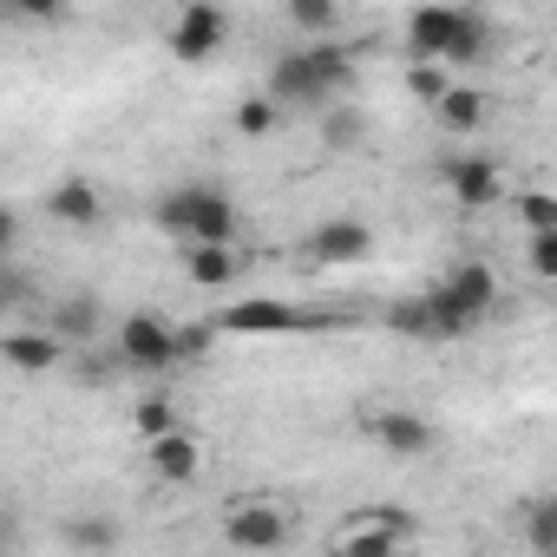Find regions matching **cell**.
<instances>
[{"instance_id": "cell-12", "label": "cell", "mask_w": 557, "mask_h": 557, "mask_svg": "<svg viewBox=\"0 0 557 557\" xmlns=\"http://www.w3.org/2000/svg\"><path fill=\"white\" fill-rule=\"evenodd\" d=\"M368 433H374L381 453H394V459H426V453H433V426H426L420 413H400V407H394V413H374Z\"/></svg>"}, {"instance_id": "cell-18", "label": "cell", "mask_w": 557, "mask_h": 557, "mask_svg": "<svg viewBox=\"0 0 557 557\" xmlns=\"http://www.w3.org/2000/svg\"><path fill=\"white\" fill-rule=\"evenodd\" d=\"M433 112L446 119V132H459V138H466V132H479V119H485V99H479L472 86H446V92L433 99Z\"/></svg>"}, {"instance_id": "cell-7", "label": "cell", "mask_w": 557, "mask_h": 557, "mask_svg": "<svg viewBox=\"0 0 557 557\" xmlns=\"http://www.w3.org/2000/svg\"><path fill=\"white\" fill-rule=\"evenodd\" d=\"M119 361H125V368H145V374L177 368L171 329H164L158 315H125V322H119Z\"/></svg>"}, {"instance_id": "cell-27", "label": "cell", "mask_w": 557, "mask_h": 557, "mask_svg": "<svg viewBox=\"0 0 557 557\" xmlns=\"http://www.w3.org/2000/svg\"><path fill=\"white\" fill-rule=\"evenodd\" d=\"M171 426H177L171 400H138V433H145V440H158V433H171Z\"/></svg>"}, {"instance_id": "cell-5", "label": "cell", "mask_w": 557, "mask_h": 557, "mask_svg": "<svg viewBox=\"0 0 557 557\" xmlns=\"http://www.w3.org/2000/svg\"><path fill=\"white\" fill-rule=\"evenodd\" d=\"M400 537H413V518H407V511H394V505H381V511L342 518L329 544H335V550H348V557H387V550H400Z\"/></svg>"}, {"instance_id": "cell-3", "label": "cell", "mask_w": 557, "mask_h": 557, "mask_svg": "<svg viewBox=\"0 0 557 557\" xmlns=\"http://www.w3.org/2000/svg\"><path fill=\"white\" fill-rule=\"evenodd\" d=\"M426 302H433V329H440V342H453V335H466L472 322L492 315V302H498V275H492L485 262H453L440 283L426 289Z\"/></svg>"}, {"instance_id": "cell-15", "label": "cell", "mask_w": 557, "mask_h": 557, "mask_svg": "<svg viewBox=\"0 0 557 557\" xmlns=\"http://www.w3.org/2000/svg\"><path fill=\"white\" fill-rule=\"evenodd\" d=\"M47 210H53L60 223H73V230H92L106 203H99V184H92V177H60V184L47 190Z\"/></svg>"}, {"instance_id": "cell-20", "label": "cell", "mask_w": 557, "mask_h": 557, "mask_svg": "<svg viewBox=\"0 0 557 557\" xmlns=\"http://www.w3.org/2000/svg\"><path fill=\"white\" fill-rule=\"evenodd\" d=\"M34 275L14 262V256H0V315H8V309H34Z\"/></svg>"}, {"instance_id": "cell-1", "label": "cell", "mask_w": 557, "mask_h": 557, "mask_svg": "<svg viewBox=\"0 0 557 557\" xmlns=\"http://www.w3.org/2000/svg\"><path fill=\"white\" fill-rule=\"evenodd\" d=\"M355 73H361V60H355L348 47L322 40V47L283 53V60L269 66V99H275V106H309V99H329V92L355 86Z\"/></svg>"}, {"instance_id": "cell-16", "label": "cell", "mask_w": 557, "mask_h": 557, "mask_svg": "<svg viewBox=\"0 0 557 557\" xmlns=\"http://www.w3.org/2000/svg\"><path fill=\"white\" fill-rule=\"evenodd\" d=\"M184 275L197 289H223V283H236V249L230 243H184Z\"/></svg>"}, {"instance_id": "cell-11", "label": "cell", "mask_w": 557, "mask_h": 557, "mask_svg": "<svg viewBox=\"0 0 557 557\" xmlns=\"http://www.w3.org/2000/svg\"><path fill=\"white\" fill-rule=\"evenodd\" d=\"M60 355H66V342L53 329H8L0 335V361L21 368V374H47V368H60Z\"/></svg>"}, {"instance_id": "cell-21", "label": "cell", "mask_w": 557, "mask_h": 557, "mask_svg": "<svg viewBox=\"0 0 557 557\" xmlns=\"http://www.w3.org/2000/svg\"><path fill=\"white\" fill-rule=\"evenodd\" d=\"M289 21H296L302 34H329V27L342 21V8H335V0H289Z\"/></svg>"}, {"instance_id": "cell-17", "label": "cell", "mask_w": 557, "mask_h": 557, "mask_svg": "<svg viewBox=\"0 0 557 557\" xmlns=\"http://www.w3.org/2000/svg\"><path fill=\"white\" fill-rule=\"evenodd\" d=\"M99 322H106L99 296H66V302L53 309V335H60L66 348H86V342L99 335Z\"/></svg>"}, {"instance_id": "cell-8", "label": "cell", "mask_w": 557, "mask_h": 557, "mask_svg": "<svg viewBox=\"0 0 557 557\" xmlns=\"http://www.w3.org/2000/svg\"><path fill=\"white\" fill-rule=\"evenodd\" d=\"M223 34H230L223 8H210V0H190V8L177 14V27H171V53H177L184 66H197V60H210V53L223 47Z\"/></svg>"}, {"instance_id": "cell-19", "label": "cell", "mask_w": 557, "mask_h": 557, "mask_svg": "<svg viewBox=\"0 0 557 557\" xmlns=\"http://www.w3.org/2000/svg\"><path fill=\"white\" fill-rule=\"evenodd\" d=\"M387 329H394V335H413V342H440V329H433V302H426V296L394 302V309H387Z\"/></svg>"}, {"instance_id": "cell-6", "label": "cell", "mask_w": 557, "mask_h": 557, "mask_svg": "<svg viewBox=\"0 0 557 557\" xmlns=\"http://www.w3.org/2000/svg\"><path fill=\"white\" fill-rule=\"evenodd\" d=\"M223 335H296V329H315V315L289 309V302H269V296H243L216 315Z\"/></svg>"}, {"instance_id": "cell-30", "label": "cell", "mask_w": 557, "mask_h": 557, "mask_svg": "<svg viewBox=\"0 0 557 557\" xmlns=\"http://www.w3.org/2000/svg\"><path fill=\"white\" fill-rule=\"evenodd\" d=\"M355 138H361V119H355V112H335V119H329V145L342 151V145H355Z\"/></svg>"}, {"instance_id": "cell-2", "label": "cell", "mask_w": 557, "mask_h": 557, "mask_svg": "<svg viewBox=\"0 0 557 557\" xmlns=\"http://www.w3.org/2000/svg\"><path fill=\"white\" fill-rule=\"evenodd\" d=\"M158 230L177 243H230L236 236V203L216 184H171L158 197Z\"/></svg>"}, {"instance_id": "cell-10", "label": "cell", "mask_w": 557, "mask_h": 557, "mask_svg": "<svg viewBox=\"0 0 557 557\" xmlns=\"http://www.w3.org/2000/svg\"><path fill=\"white\" fill-rule=\"evenodd\" d=\"M446 190L466 203V210H485V203H498L505 197V177H498V164L492 158H446Z\"/></svg>"}, {"instance_id": "cell-32", "label": "cell", "mask_w": 557, "mask_h": 557, "mask_svg": "<svg viewBox=\"0 0 557 557\" xmlns=\"http://www.w3.org/2000/svg\"><path fill=\"white\" fill-rule=\"evenodd\" d=\"M14 243H21V216L0 203V256H14Z\"/></svg>"}, {"instance_id": "cell-22", "label": "cell", "mask_w": 557, "mask_h": 557, "mask_svg": "<svg viewBox=\"0 0 557 557\" xmlns=\"http://www.w3.org/2000/svg\"><path fill=\"white\" fill-rule=\"evenodd\" d=\"M407 86H413V99H440L446 86H453V66H440V60H413V73H407Z\"/></svg>"}, {"instance_id": "cell-26", "label": "cell", "mask_w": 557, "mask_h": 557, "mask_svg": "<svg viewBox=\"0 0 557 557\" xmlns=\"http://www.w3.org/2000/svg\"><path fill=\"white\" fill-rule=\"evenodd\" d=\"M531 243V269H537V283H550L557 275V230H524Z\"/></svg>"}, {"instance_id": "cell-31", "label": "cell", "mask_w": 557, "mask_h": 557, "mask_svg": "<svg viewBox=\"0 0 557 557\" xmlns=\"http://www.w3.org/2000/svg\"><path fill=\"white\" fill-rule=\"evenodd\" d=\"M14 14H27V21H53L60 14V0H8Z\"/></svg>"}, {"instance_id": "cell-13", "label": "cell", "mask_w": 557, "mask_h": 557, "mask_svg": "<svg viewBox=\"0 0 557 557\" xmlns=\"http://www.w3.org/2000/svg\"><path fill=\"white\" fill-rule=\"evenodd\" d=\"M223 537L243 544V550H275V544L289 537V524H283V511H275V505H236L223 518Z\"/></svg>"}, {"instance_id": "cell-9", "label": "cell", "mask_w": 557, "mask_h": 557, "mask_svg": "<svg viewBox=\"0 0 557 557\" xmlns=\"http://www.w3.org/2000/svg\"><path fill=\"white\" fill-rule=\"evenodd\" d=\"M309 256H315V262H329V269L368 262V256H374V230H368V223H355V216H329V223H315V230H309Z\"/></svg>"}, {"instance_id": "cell-29", "label": "cell", "mask_w": 557, "mask_h": 557, "mask_svg": "<svg viewBox=\"0 0 557 557\" xmlns=\"http://www.w3.org/2000/svg\"><path fill=\"white\" fill-rule=\"evenodd\" d=\"M66 544H99V550H106V544H119V531H112L106 518H73V524H66Z\"/></svg>"}, {"instance_id": "cell-25", "label": "cell", "mask_w": 557, "mask_h": 557, "mask_svg": "<svg viewBox=\"0 0 557 557\" xmlns=\"http://www.w3.org/2000/svg\"><path fill=\"white\" fill-rule=\"evenodd\" d=\"M210 342H216V322H190V329H171V348H177V361H197V355H210Z\"/></svg>"}, {"instance_id": "cell-23", "label": "cell", "mask_w": 557, "mask_h": 557, "mask_svg": "<svg viewBox=\"0 0 557 557\" xmlns=\"http://www.w3.org/2000/svg\"><path fill=\"white\" fill-rule=\"evenodd\" d=\"M236 132H243V138H269V132H275V99H269V92H262V99H243V106H236Z\"/></svg>"}, {"instance_id": "cell-14", "label": "cell", "mask_w": 557, "mask_h": 557, "mask_svg": "<svg viewBox=\"0 0 557 557\" xmlns=\"http://www.w3.org/2000/svg\"><path fill=\"white\" fill-rule=\"evenodd\" d=\"M145 459H151V472H158V479H171V485H190V479H197V466H203V459H197V440H190V433H177V426H171V433H158V440H145Z\"/></svg>"}, {"instance_id": "cell-4", "label": "cell", "mask_w": 557, "mask_h": 557, "mask_svg": "<svg viewBox=\"0 0 557 557\" xmlns=\"http://www.w3.org/2000/svg\"><path fill=\"white\" fill-rule=\"evenodd\" d=\"M407 47L413 60H440V66H472L485 53V21L466 8H413L407 21Z\"/></svg>"}, {"instance_id": "cell-24", "label": "cell", "mask_w": 557, "mask_h": 557, "mask_svg": "<svg viewBox=\"0 0 557 557\" xmlns=\"http://www.w3.org/2000/svg\"><path fill=\"white\" fill-rule=\"evenodd\" d=\"M518 223L524 230H557V197L550 190H524L518 197Z\"/></svg>"}, {"instance_id": "cell-28", "label": "cell", "mask_w": 557, "mask_h": 557, "mask_svg": "<svg viewBox=\"0 0 557 557\" xmlns=\"http://www.w3.org/2000/svg\"><path fill=\"white\" fill-rule=\"evenodd\" d=\"M531 544H537V550H557V505H550V498L531 505Z\"/></svg>"}]
</instances>
